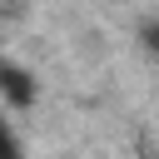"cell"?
I'll return each mask as SVG.
<instances>
[{
	"label": "cell",
	"instance_id": "obj_1",
	"mask_svg": "<svg viewBox=\"0 0 159 159\" xmlns=\"http://www.w3.org/2000/svg\"><path fill=\"white\" fill-rule=\"evenodd\" d=\"M0 99H5L10 109H30V104L40 99L35 75H30V70H20L15 60H0Z\"/></svg>",
	"mask_w": 159,
	"mask_h": 159
},
{
	"label": "cell",
	"instance_id": "obj_2",
	"mask_svg": "<svg viewBox=\"0 0 159 159\" xmlns=\"http://www.w3.org/2000/svg\"><path fill=\"white\" fill-rule=\"evenodd\" d=\"M0 159H25V144L15 139V129H10V119H0Z\"/></svg>",
	"mask_w": 159,
	"mask_h": 159
},
{
	"label": "cell",
	"instance_id": "obj_3",
	"mask_svg": "<svg viewBox=\"0 0 159 159\" xmlns=\"http://www.w3.org/2000/svg\"><path fill=\"white\" fill-rule=\"evenodd\" d=\"M144 45H149V50L159 55V20H154V25H144Z\"/></svg>",
	"mask_w": 159,
	"mask_h": 159
}]
</instances>
